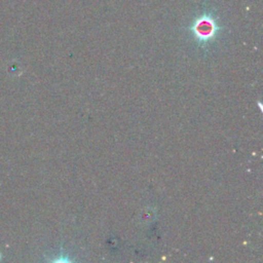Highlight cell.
Masks as SVG:
<instances>
[{
  "mask_svg": "<svg viewBox=\"0 0 263 263\" xmlns=\"http://www.w3.org/2000/svg\"><path fill=\"white\" fill-rule=\"evenodd\" d=\"M222 31L221 26L212 12L204 11L196 16L191 26L190 32L199 46L211 44Z\"/></svg>",
  "mask_w": 263,
  "mask_h": 263,
  "instance_id": "6da1fadb",
  "label": "cell"
}]
</instances>
